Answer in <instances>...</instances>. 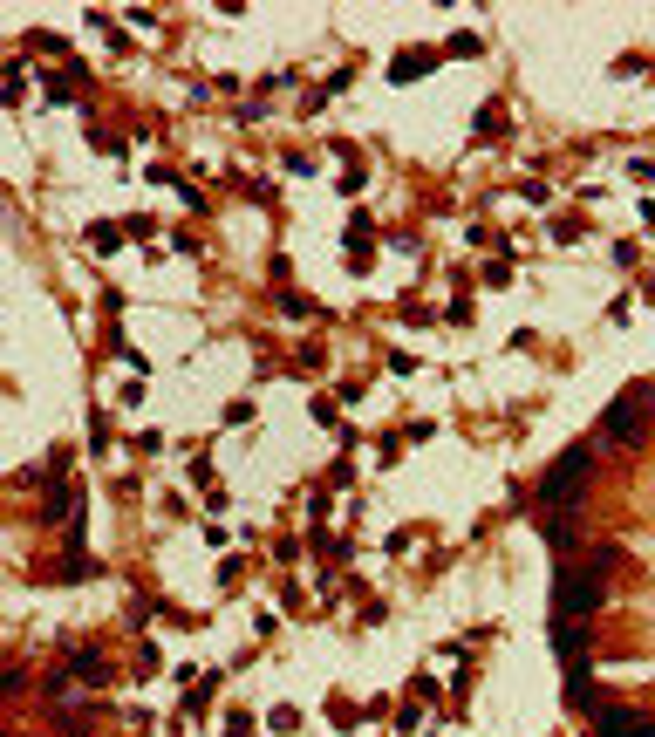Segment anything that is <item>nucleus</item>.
Wrapping results in <instances>:
<instances>
[{
	"instance_id": "f03ea898",
	"label": "nucleus",
	"mask_w": 655,
	"mask_h": 737,
	"mask_svg": "<svg viewBox=\"0 0 655 737\" xmlns=\"http://www.w3.org/2000/svg\"><path fill=\"white\" fill-rule=\"evenodd\" d=\"M601 601H608V587H601V567H567V574H560V615H567V621L601 615Z\"/></svg>"
},
{
	"instance_id": "39448f33",
	"label": "nucleus",
	"mask_w": 655,
	"mask_h": 737,
	"mask_svg": "<svg viewBox=\"0 0 655 737\" xmlns=\"http://www.w3.org/2000/svg\"><path fill=\"white\" fill-rule=\"evenodd\" d=\"M430 62H437L430 48H410V55H396V69H389V82H410V76H424Z\"/></svg>"
},
{
	"instance_id": "7ed1b4c3",
	"label": "nucleus",
	"mask_w": 655,
	"mask_h": 737,
	"mask_svg": "<svg viewBox=\"0 0 655 737\" xmlns=\"http://www.w3.org/2000/svg\"><path fill=\"white\" fill-rule=\"evenodd\" d=\"M608 437L615 444H642V396H615L608 403Z\"/></svg>"
},
{
	"instance_id": "20e7f679",
	"label": "nucleus",
	"mask_w": 655,
	"mask_h": 737,
	"mask_svg": "<svg viewBox=\"0 0 655 737\" xmlns=\"http://www.w3.org/2000/svg\"><path fill=\"white\" fill-rule=\"evenodd\" d=\"M594 737H655L642 710H594Z\"/></svg>"
},
{
	"instance_id": "f257e3e1",
	"label": "nucleus",
	"mask_w": 655,
	"mask_h": 737,
	"mask_svg": "<svg viewBox=\"0 0 655 737\" xmlns=\"http://www.w3.org/2000/svg\"><path fill=\"white\" fill-rule=\"evenodd\" d=\"M587 478H594V444H574L560 465L546 471V485H540V499H546V512H567V505L587 492Z\"/></svg>"
}]
</instances>
